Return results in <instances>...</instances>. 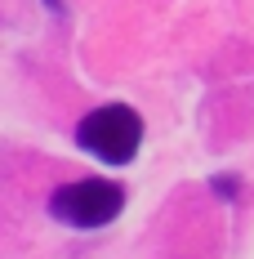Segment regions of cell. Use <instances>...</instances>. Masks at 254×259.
Instances as JSON below:
<instances>
[{"instance_id":"cell-1","label":"cell","mask_w":254,"mask_h":259,"mask_svg":"<svg viewBox=\"0 0 254 259\" xmlns=\"http://www.w3.org/2000/svg\"><path fill=\"white\" fill-rule=\"evenodd\" d=\"M76 143L85 152H94L103 165H129L138 156V143H143V116L125 103L94 107L89 116H80Z\"/></svg>"},{"instance_id":"cell-2","label":"cell","mask_w":254,"mask_h":259,"mask_svg":"<svg viewBox=\"0 0 254 259\" xmlns=\"http://www.w3.org/2000/svg\"><path fill=\"white\" fill-rule=\"evenodd\" d=\"M125 210V188L112 179H76L49 197V214L67 228H103Z\"/></svg>"},{"instance_id":"cell-3","label":"cell","mask_w":254,"mask_h":259,"mask_svg":"<svg viewBox=\"0 0 254 259\" xmlns=\"http://www.w3.org/2000/svg\"><path fill=\"white\" fill-rule=\"evenodd\" d=\"M210 188H214L219 197H236V179H223V175H219V179H210Z\"/></svg>"},{"instance_id":"cell-4","label":"cell","mask_w":254,"mask_h":259,"mask_svg":"<svg viewBox=\"0 0 254 259\" xmlns=\"http://www.w3.org/2000/svg\"><path fill=\"white\" fill-rule=\"evenodd\" d=\"M45 9H54V14H63V9H67V0H45Z\"/></svg>"}]
</instances>
